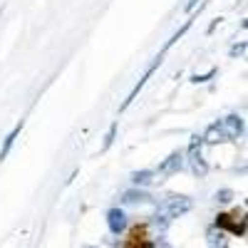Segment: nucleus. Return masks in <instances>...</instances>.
Wrapping results in <instances>:
<instances>
[{
	"label": "nucleus",
	"instance_id": "obj_6",
	"mask_svg": "<svg viewBox=\"0 0 248 248\" xmlns=\"http://www.w3.org/2000/svg\"><path fill=\"white\" fill-rule=\"evenodd\" d=\"M189 154H191V171H194L196 176H206L209 167L203 164V159H201V152H196V137H194V141H191V149H189Z\"/></svg>",
	"mask_w": 248,
	"mask_h": 248
},
{
	"label": "nucleus",
	"instance_id": "obj_9",
	"mask_svg": "<svg viewBox=\"0 0 248 248\" xmlns=\"http://www.w3.org/2000/svg\"><path fill=\"white\" fill-rule=\"evenodd\" d=\"M152 179H154L152 169H144V171H134L132 174V184L134 186H147V184H152Z\"/></svg>",
	"mask_w": 248,
	"mask_h": 248
},
{
	"label": "nucleus",
	"instance_id": "obj_2",
	"mask_svg": "<svg viewBox=\"0 0 248 248\" xmlns=\"http://www.w3.org/2000/svg\"><path fill=\"white\" fill-rule=\"evenodd\" d=\"M218 127H221V132H223L226 141H229V139H238V137L243 134V119H241V117H236V114L223 117V119L218 122Z\"/></svg>",
	"mask_w": 248,
	"mask_h": 248
},
{
	"label": "nucleus",
	"instance_id": "obj_11",
	"mask_svg": "<svg viewBox=\"0 0 248 248\" xmlns=\"http://www.w3.org/2000/svg\"><path fill=\"white\" fill-rule=\"evenodd\" d=\"M122 201L124 203H147L149 201V194H144V191H127Z\"/></svg>",
	"mask_w": 248,
	"mask_h": 248
},
{
	"label": "nucleus",
	"instance_id": "obj_12",
	"mask_svg": "<svg viewBox=\"0 0 248 248\" xmlns=\"http://www.w3.org/2000/svg\"><path fill=\"white\" fill-rule=\"evenodd\" d=\"M218 203H229L231 199H233V191L231 189H221V191H216V196H214Z\"/></svg>",
	"mask_w": 248,
	"mask_h": 248
},
{
	"label": "nucleus",
	"instance_id": "obj_10",
	"mask_svg": "<svg viewBox=\"0 0 248 248\" xmlns=\"http://www.w3.org/2000/svg\"><path fill=\"white\" fill-rule=\"evenodd\" d=\"M209 243L214 246V248H226V233H223V229H211L209 231Z\"/></svg>",
	"mask_w": 248,
	"mask_h": 248
},
{
	"label": "nucleus",
	"instance_id": "obj_5",
	"mask_svg": "<svg viewBox=\"0 0 248 248\" xmlns=\"http://www.w3.org/2000/svg\"><path fill=\"white\" fill-rule=\"evenodd\" d=\"M181 167H184V152H174L167 161H161V164H159V174L169 176V174H176Z\"/></svg>",
	"mask_w": 248,
	"mask_h": 248
},
{
	"label": "nucleus",
	"instance_id": "obj_14",
	"mask_svg": "<svg viewBox=\"0 0 248 248\" xmlns=\"http://www.w3.org/2000/svg\"><path fill=\"white\" fill-rule=\"evenodd\" d=\"M156 248H169V246H167V243H164V241H159V246H156Z\"/></svg>",
	"mask_w": 248,
	"mask_h": 248
},
{
	"label": "nucleus",
	"instance_id": "obj_8",
	"mask_svg": "<svg viewBox=\"0 0 248 248\" xmlns=\"http://www.w3.org/2000/svg\"><path fill=\"white\" fill-rule=\"evenodd\" d=\"M20 132H23V122H20L17 127H15V129L5 137V144H3V149H0V161H3V159L10 154V149H13V144H15V139H17V134H20Z\"/></svg>",
	"mask_w": 248,
	"mask_h": 248
},
{
	"label": "nucleus",
	"instance_id": "obj_1",
	"mask_svg": "<svg viewBox=\"0 0 248 248\" xmlns=\"http://www.w3.org/2000/svg\"><path fill=\"white\" fill-rule=\"evenodd\" d=\"M189 209H191V201L186 199V196H171V199H169V201H167V203H164L161 209L156 211L154 223L159 226V229H167V226H169L174 218L184 216Z\"/></svg>",
	"mask_w": 248,
	"mask_h": 248
},
{
	"label": "nucleus",
	"instance_id": "obj_7",
	"mask_svg": "<svg viewBox=\"0 0 248 248\" xmlns=\"http://www.w3.org/2000/svg\"><path fill=\"white\" fill-rule=\"evenodd\" d=\"M216 229H229L231 233L243 236V233H246V223H243V221H241V223H233V221H231V216L221 214V216L216 218Z\"/></svg>",
	"mask_w": 248,
	"mask_h": 248
},
{
	"label": "nucleus",
	"instance_id": "obj_4",
	"mask_svg": "<svg viewBox=\"0 0 248 248\" xmlns=\"http://www.w3.org/2000/svg\"><path fill=\"white\" fill-rule=\"evenodd\" d=\"M124 248H152V241H149V233H147V226H137V229L129 233Z\"/></svg>",
	"mask_w": 248,
	"mask_h": 248
},
{
	"label": "nucleus",
	"instance_id": "obj_13",
	"mask_svg": "<svg viewBox=\"0 0 248 248\" xmlns=\"http://www.w3.org/2000/svg\"><path fill=\"white\" fill-rule=\"evenodd\" d=\"M114 132H117V124H112V129H109V134H107V139H105V147H102V149H107L109 144H112V139H114Z\"/></svg>",
	"mask_w": 248,
	"mask_h": 248
},
{
	"label": "nucleus",
	"instance_id": "obj_3",
	"mask_svg": "<svg viewBox=\"0 0 248 248\" xmlns=\"http://www.w3.org/2000/svg\"><path fill=\"white\" fill-rule=\"evenodd\" d=\"M127 214H124L122 209H109L107 211V226H109V231L114 233V236H119V233H124L127 231Z\"/></svg>",
	"mask_w": 248,
	"mask_h": 248
}]
</instances>
